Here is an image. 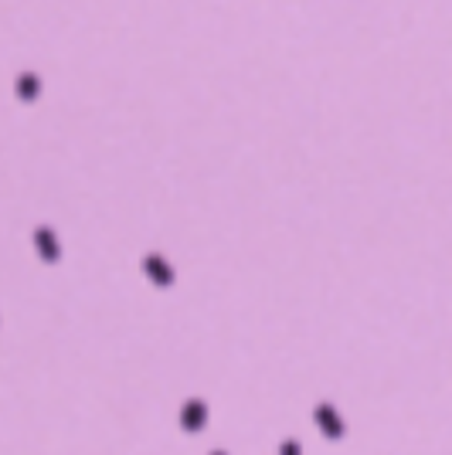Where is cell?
<instances>
[{
    "label": "cell",
    "mask_w": 452,
    "mask_h": 455,
    "mask_svg": "<svg viewBox=\"0 0 452 455\" xmlns=\"http://www.w3.org/2000/svg\"><path fill=\"white\" fill-rule=\"evenodd\" d=\"M316 415H320V421H323V425H330L327 432H330L334 439H340V425H337V418H334V411H330V408H320Z\"/></svg>",
    "instance_id": "obj_1"
},
{
    "label": "cell",
    "mask_w": 452,
    "mask_h": 455,
    "mask_svg": "<svg viewBox=\"0 0 452 455\" xmlns=\"http://www.w3.org/2000/svg\"><path fill=\"white\" fill-rule=\"evenodd\" d=\"M286 455H296V445H292V442L286 445Z\"/></svg>",
    "instance_id": "obj_2"
}]
</instances>
